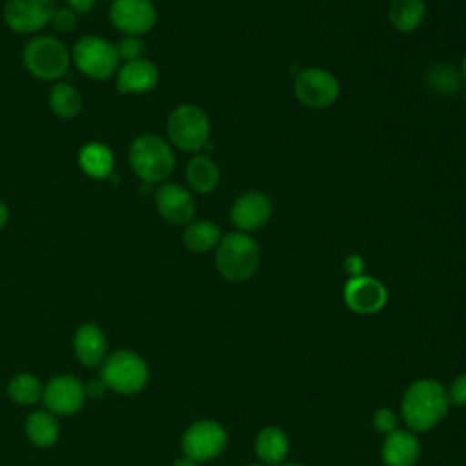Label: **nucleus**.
Instances as JSON below:
<instances>
[{
    "label": "nucleus",
    "mask_w": 466,
    "mask_h": 466,
    "mask_svg": "<svg viewBox=\"0 0 466 466\" xmlns=\"http://www.w3.org/2000/svg\"><path fill=\"white\" fill-rule=\"evenodd\" d=\"M344 269L350 277H359L362 275L364 271V260L360 255H350L346 260H344Z\"/></svg>",
    "instance_id": "2f4dec72"
},
{
    "label": "nucleus",
    "mask_w": 466,
    "mask_h": 466,
    "mask_svg": "<svg viewBox=\"0 0 466 466\" xmlns=\"http://www.w3.org/2000/svg\"><path fill=\"white\" fill-rule=\"evenodd\" d=\"M215 264L218 273L229 282L248 280L260 264V248L249 233L231 231L217 246Z\"/></svg>",
    "instance_id": "f03ea898"
},
{
    "label": "nucleus",
    "mask_w": 466,
    "mask_h": 466,
    "mask_svg": "<svg viewBox=\"0 0 466 466\" xmlns=\"http://www.w3.org/2000/svg\"><path fill=\"white\" fill-rule=\"evenodd\" d=\"M109 20L122 33L138 36L155 25L157 9L151 0H113Z\"/></svg>",
    "instance_id": "f8f14e48"
},
{
    "label": "nucleus",
    "mask_w": 466,
    "mask_h": 466,
    "mask_svg": "<svg viewBox=\"0 0 466 466\" xmlns=\"http://www.w3.org/2000/svg\"><path fill=\"white\" fill-rule=\"evenodd\" d=\"M51 24L58 31H64V33L71 31L76 25V15L71 7H60V9L55 7V13L51 16Z\"/></svg>",
    "instance_id": "c756f323"
},
{
    "label": "nucleus",
    "mask_w": 466,
    "mask_h": 466,
    "mask_svg": "<svg viewBox=\"0 0 466 466\" xmlns=\"http://www.w3.org/2000/svg\"><path fill=\"white\" fill-rule=\"evenodd\" d=\"M86 386L73 375L53 377L42 393L44 404L51 413L56 415H73L76 413L86 400Z\"/></svg>",
    "instance_id": "ddd939ff"
},
{
    "label": "nucleus",
    "mask_w": 466,
    "mask_h": 466,
    "mask_svg": "<svg viewBox=\"0 0 466 466\" xmlns=\"http://www.w3.org/2000/svg\"><path fill=\"white\" fill-rule=\"evenodd\" d=\"M295 98L309 109H326L335 104L340 95L337 76L322 67H308L297 73L293 80Z\"/></svg>",
    "instance_id": "6e6552de"
},
{
    "label": "nucleus",
    "mask_w": 466,
    "mask_h": 466,
    "mask_svg": "<svg viewBox=\"0 0 466 466\" xmlns=\"http://www.w3.org/2000/svg\"><path fill=\"white\" fill-rule=\"evenodd\" d=\"M7 218H9V211H7V206H5V204L0 200V229L5 226Z\"/></svg>",
    "instance_id": "f704fd0d"
},
{
    "label": "nucleus",
    "mask_w": 466,
    "mask_h": 466,
    "mask_svg": "<svg viewBox=\"0 0 466 466\" xmlns=\"http://www.w3.org/2000/svg\"><path fill=\"white\" fill-rule=\"evenodd\" d=\"M344 300L350 309L362 315H370L382 309V306L388 300V289L375 277H350V280L344 286Z\"/></svg>",
    "instance_id": "2eb2a0df"
},
{
    "label": "nucleus",
    "mask_w": 466,
    "mask_h": 466,
    "mask_svg": "<svg viewBox=\"0 0 466 466\" xmlns=\"http://www.w3.org/2000/svg\"><path fill=\"white\" fill-rule=\"evenodd\" d=\"M69 51L55 36L40 35L31 38L24 47V66L40 80H56L69 67Z\"/></svg>",
    "instance_id": "39448f33"
},
{
    "label": "nucleus",
    "mask_w": 466,
    "mask_h": 466,
    "mask_svg": "<svg viewBox=\"0 0 466 466\" xmlns=\"http://www.w3.org/2000/svg\"><path fill=\"white\" fill-rule=\"evenodd\" d=\"M282 466H302V464H282Z\"/></svg>",
    "instance_id": "58836bf2"
},
{
    "label": "nucleus",
    "mask_w": 466,
    "mask_h": 466,
    "mask_svg": "<svg viewBox=\"0 0 466 466\" xmlns=\"http://www.w3.org/2000/svg\"><path fill=\"white\" fill-rule=\"evenodd\" d=\"M186 180L193 191L209 193L218 186L220 169L211 157L198 153L186 166Z\"/></svg>",
    "instance_id": "6ab92c4d"
},
{
    "label": "nucleus",
    "mask_w": 466,
    "mask_h": 466,
    "mask_svg": "<svg viewBox=\"0 0 466 466\" xmlns=\"http://www.w3.org/2000/svg\"><path fill=\"white\" fill-rule=\"evenodd\" d=\"M129 164L142 182H164L175 167V153L158 135H140L129 146Z\"/></svg>",
    "instance_id": "7ed1b4c3"
},
{
    "label": "nucleus",
    "mask_w": 466,
    "mask_h": 466,
    "mask_svg": "<svg viewBox=\"0 0 466 466\" xmlns=\"http://www.w3.org/2000/svg\"><path fill=\"white\" fill-rule=\"evenodd\" d=\"M173 466H198V462H195L193 459L189 457H184V459H178L173 462Z\"/></svg>",
    "instance_id": "c9c22d12"
},
{
    "label": "nucleus",
    "mask_w": 466,
    "mask_h": 466,
    "mask_svg": "<svg viewBox=\"0 0 466 466\" xmlns=\"http://www.w3.org/2000/svg\"><path fill=\"white\" fill-rule=\"evenodd\" d=\"M397 413L391 408H379L373 415V426L377 431L380 433H391L397 430Z\"/></svg>",
    "instance_id": "c85d7f7f"
},
{
    "label": "nucleus",
    "mask_w": 466,
    "mask_h": 466,
    "mask_svg": "<svg viewBox=\"0 0 466 466\" xmlns=\"http://www.w3.org/2000/svg\"><path fill=\"white\" fill-rule=\"evenodd\" d=\"M209 133V116L195 104H180L167 116V137L182 151L198 153L208 146Z\"/></svg>",
    "instance_id": "20e7f679"
},
{
    "label": "nucleus",
    "mask_w": 466,
    "mask_h": 466,
    "mask_svg": "<svg viewBox=\"0 0 466 466\" xmlns=\"http://www.w3.org/2000/svg\"><path fill=\"white\" fill-rule=\"evenodd\" d=\"M55 13L53 0H7L4 5L5 24L22 35L36 33L51 24Z\"/></svg>",
    "instance_id": "9d476101"
},
{
    "label": "nucleus",
    "mask_w": 466,
    "mask_h": 466,
    "mask_svg": "<svg viewBox=\"0 0 466 466\" xmlns=\"http://www.w3.org/2000/svg\"><path fill=\"white\" fill-rule=\"evenodd\" d=\"M448 399L455 406H466V373L455 377V380L451 382Z\"/></svg>",
    "instance_id": "7c9ffc66"
},
{
    "label": "nucleus",
    "mask_w": 466,
    "mask_h": 466,
    "mask_svg": "<svg viewBox=\"0 0 466 466\" xmlns=\"http://www.w3.org/2000/svg\"><path fill=\"white\" fill-rule=\"evenodd\" d=\"M60 426L56 422L55 413L49 410H36L27 415L25 419V435L27 439L38 446V448H47L58 441Z\"/></svg>",
    "instance_id": "aec40b11"
},
{
    "label": "nucleus",
    "mask_w": 466,
    "mask_h": 466,
    "mask_svg": "<svg viewBox=\"0 0 466 466\" xmlns=\"http://www.w3.org/2000/svg\"><path fill=\"white\" fill-rule=\"evenodd\" d=\"M69 5L75 13H87L95 7V0H69Z\"/></svg>",
    "instance_id": "72a5a7b5"
},
{
    "label": "nucleus",
    "mask_w": 466,
    "mask_h": 466,
    "mask_svg": "<svg viewBox=\"0 0 466 466\" xmlns=\"http://www.w3.org/2000/svg\"><path fill=\"white\" fill-rule=\"evenodd\" d=\"M155 206L160 217L171 226H187L195 217L193 195L175 182H164L155 191Z\"/></svg>",
    "instance_id": "4468645a"
},
{
    "label": "nucleus",
    "mask_w": 466,
    "mask_h": 466,
    "mask_svg": "<svg viewBox=\"0 0 466 466\" xmlns=\"http://www.w3.org/2000/svg\"><path fill=\"white\" fill-rule=\"evenodd\" d=\"M42 393L44 388L38 377L31 373H18L7 382V395L18 404H33L42 397Z\"/></svg>",
    "instance_id": "bb28decb"
},
{
    "label": "nucleus",
    "mask_w": 466,
    "mask_h": 466,
    "mask_svg": "<svg viewBox=\"0 0 466 466\" xmlns=\"http://www.w3.org/2000/svg\"><path fill=\"white\" fill-rule=\"evenodd\" d=\"M116 53H118V58H124L126 62L127 60H137V58H142V53H144V42L135 36V35H126L118 40L116 44Z\"/></svg>",
    "instance_id": "cd10ccee"
},
{
    "label": "nucleus",
    "mask_w": 466,
    "mask_h": 466,
    "mask_svg": "<svg viewBox=\"0 0 466 466\" xmlns=\"http://www.w3.org/2000/svg\"><path fill=\"white\" fill-rule=\"evenodd\" d=\"M78 164L93 178H106L113 173V155L107 146L98 142H89L80 149Z\"/></svg>",
    "instance_id": "b1692460"
},
{
    "label": "nucleus",
    "mask_w": 466,
    "mask_h": 466,
    "mask_svg": "<svg viewBox=\"0 0 466 466\" xmlns=\"http://www.w3.org/2000/svg\"><path fill=\"white\" fill-rule=\"evenodd\" d=\"M157 84H158V69L151 60H146V58L127 60L118 67L116 89L122 95L147 93Z\"/></svg>",
    "instance_id": "dca6fc26"
},
{
    "label": "nucleus",
    "mask_w": 466,
    "mask_h": 466,
    "mask_svg": "<svg viewBox=\"0 0 466 466\" xmlns=\"http://www.w3.org/2000/svg\"><path fill=\"white\" fill-rule=\"evenodd\" d=\"M271 198L262 191L251 189L235 198L229 211V220L237 228V231L251 233L266 226V222L271 218Z\"/></svg>",
    "instance_id": "9b49d317"
},
{
    "label": "nucleus",
    "mask_w": 466,
    "mask_h": 466,
    "mask_svg": "<svg viewBox=\"0 0 466 466\" xmlns=\"http://www.w3.org/2000/svg\"><path fill=\"white\" fill-rule=\"evenodd\" d=\"M462 84L461 71L451 64H435L426 73V86L439 96H453Z\"/></svg>",
    "instance_id": "393cba45"
},
{
    "label": "nucleus",
    "mask_w": 466,
    "mask_h": 466,
    "mask_svg": "<svg viewBox=\"0 0 466 466\" xmlns=\"http://www.w3.org/2000/svg\"><path fill=\"white\" fill-rule=\"evenodd\" d=\"M73 350L84 366H98L107 353V340L96 324H82L73 335Z\"/></svg>",
    "instance_id": "a211bd4d"
},
{
    "label": "nucleus",
    "mask_w": 466,
    "mask_h": 466,
    "mask_svg": "<svg viewBox=\"0 0 466 466\" xmlns=\"http://www.w3.org/2000/svg\"><path fill=\"white\" fill-rule=\"evenodd\" d=\"M220 238V228L211 220H191L182 233L184 246L195 253H206L217 248Z\"/></svg>",
    "instance_id": "4be33fe9"
},
{
    "label": "nucleus",
    "mask_w": 466,
    "mask_h": 466,
    "mask_svg": "<svg viewBox=\"0 0 466 466\" xmlns=\"http://www.w3.org/2000/svg\"><path fill=\"white\" fill-rule=\"evenodd\" d=\"M248 466H266V464H258V462H253V464H248Z\"/></svg>",
    "instance_id": "4c0bfd02"
},
{
    "label": "nucleus",
    "mask_w": 466,
    "mask_h": 466,
    "mask_svg": "<svg viewBox=\"0 0 466 466\" xmlns=\"http://www.w3.org/2000/svg\"><path fill=\"white\" fill-rule=\"evenodd\" d=\"M106 384H104V380L102 379H98V380H93V382H89L87 384V388H86V393H87V397H102L104 395V391H106Z\"/></svg>",
    "instance_id": "473e14b6"
},
{
    "label": "nucleus",
    "mask_w": 466,
    "mask_h": 466,
    "mask_svg": "<svg viewBox=\"0 0 466 466\" xmlns=\"http://www.w3.org/2000/svg\"><path fill=\"white\" fill-rule=\"evenodd\" d=\"M461 76H462V80L466 82V55H464V58H462V64H461Z\"/></svg>",
    "instance_id": "e433bc0d"
},
{
    "label": "nucleus",
    "mask_w": 466,
    "mask_h": 466,
    "mask_svg": "<svg viewBox=\"0 0 466 466\" xmlns=\"http://www.w3.org/2000/svg\"><path fill=\"white\" fill-rule=\"evenodd\" d=\"M288 437L280 428H264L255 441V451L266 466H279L288 455Z\"/></svg>",
    "instance_id": "412c9836"
},
{
    "label": "nucleus",
    "mask_w": 466,
    "mask_h": 466,
    "mask_svg": "<svg viewBox=\"0 0 466 466\" xmlns=\"http://www.w3.org/2000/svg\"><path fill=\"white\" fill-rule=\"evenodd\" d=\"M147 375V364L140 355L129 350H118L104 360L100 379L116 393L133 395L146 386Z\"/></svg>",
    "instance_id": "423d86ee"
},
{
    "label": "nucleus",
    "mask_w": 466,
    "mask_h": 466,
    "mask_svg": "<svg viewBox=\"0 0 466 466\" xmlns=\"http://www.w3.org/2000/svg\"><path fill=\"white\" fill-rule=\"evenodd\" d=\"M226 430L215 420H197L182 435V450L195 462L215 459L226 448Z\"/></svg>",
    "instance_id": "1a4fd4ad"
},
{
    "label": "nucleus",
    "mask_w": 466,
    "mask_h": 466,
    "mask_svg": "<svg viewBox=\"0 0 466 466\" xmlns=\"http://www.w3.org/2000/svg\"><path fill=\"white\" fill-rule=\"evenodd\" d=\"M426 16L424 0H391L388 18L391 25L400 33L415 31Z\"/></svg>",
    "instance_id": "5701e85b"
},
{
    "label": "nucleus",
    "mask_w": 466,
    "mask_h": 466,
    "mask_svg": "<svg viewBox=\"0 0 466 466\" xmlns=\"http://www.w3.org/2000/svg\"><path fill=\"white\" fill-rule=\"evenodd\" d=\"M73 60L75 66L93 80H106L113 76L120 62L116 46L96 35H87L76 40L73 47Z\"/></svg>",
    "instance_id": "0eeeda50"
},
{
    "label": "nucleus",
    "mask_w": 466,
    "mask_h": 466,
    "mask_svg": "<svg viewBox=\"0 0 466 466\" xmlns=\"http://www.w3.org/2000/svg\"><path fill=\"white\" fill-rule=\"evenodd\" d=\"M450 399L444 386L433 379L413 382L402 397V419L415 431L433 428L448 413Z\"/></svg>",
    "instance_id": "f257e3e1"
},
{
    "label": "nucleus",
    "mask_w": 466,
    "mask_h": 466,
    "mask_svg": "<svg viewBox=\"0 0 466 466\" xmlns=\"http://www.w3.org/2000/svg\"><path fill=\"white\" fill-rule=\"evenodd\" d=\"M420 455L419 439L404 430H395L386 435L382 444L384 466H415Z\"/></svg>",
    "instance_id": "f3484780"
},
{
    "label": "nucleus",
    "mask_w": 466,
    "mask_h": 466,
    "mask_svg": "<svg viewBox=\"0 0 466 466\" xmlns=\"http://www.w3.org/2000/svg\"><path fill=\"white\" fill-rule=\"evenodd\" d=\"M49 106L51 111L60 118H71L80 113L82 109V96L76 87L66 82L55 84L49 93Z\"/></svg>",
    "instance_id": "a878e982"
}]
</instances>
